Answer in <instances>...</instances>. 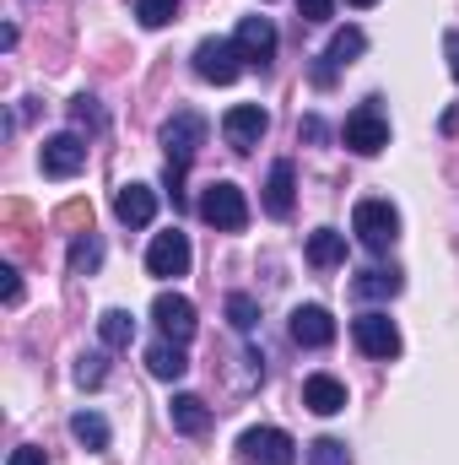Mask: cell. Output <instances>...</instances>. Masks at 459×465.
Returning <instances> with one entry per match:
<instances>
[{"instance_id":"4fadbf2b","label":"cell","mask_w":459,"mask_h":465,"mask_svg":"<svg viewBox=\"0 0 459 465\" xmlns=\"http://www.w3.org/2000/svg\"><path fill=\"white\" fill-rule=\"evenodd\" d=\"M292 201H298V168L281 157V163H270V179H265V212L276 223H287L292 217Z\"/></svg>"},{"instance_id":"3957f363","label":"cell","mask_w":459,"mask_h":465,"mask_svg":"<svg viewBox=\"0 0 459 465\" xmlns=\"http://www.w3.org/2000/svg\"><path fill=\"white\" fill-rule=\"evenodd\" d=\"M341 141L356 157H378V152L389 146V119H384V109H378V104H356L341 124Z\"/></svg>"},{"instance_id":"30bf717a","label":"cell","mask_w":459,"mask_h":465,"mask_svg":"<svg viewBox=\"0 0 459 465\" xmlns=\"http://www.w3.org/2000/svg\"><path fill=\"white\" fill-rule=\"evenodd\" d=\"M146 271H151V276H162V282L184 276V271H190V238H184L179 228L157 232V238H151V249H146Z\"/></svg>"},{"instance_id":"44dd1931","label":"cell","mask_w":459,"mask_h":465,"mask_svg":"<svg viewBox=\"0 0 459 465\" xmlns=\"http://www.w3.org/2000/svg\"><path fill=\"white\" fill-rule=\"evenodd\" d=\"M98 341H103V347H130V341H135V320H130V314H124V309H109V314H103V320H98Z\"/></svg>"},{"instance_id":"1f68e13d","label":"cell","mask_w":459,"mask_h":465,"mask_svg":"<svg viewBox=\"0 0 459 465\" xmlns=\"http://www.w3.org/2000/svg\"><path fill=\"white\" fill-rule=\"evenodd\" d=\"M0 276H5V303H22V276H16V271H11V265H5V271H0Z\"/></svg>"},{"instance_id":"ffe728a7","label":"cell","mask_w":459,"mask_h":465,"mask_svg":"<svg viewBox=\"0 0 459 465\" xmlns=\"http://www.w3.org/2000/svg\"><path fill=\"white\" fill-rule=\"evenodd\" d=\"M71 433H76V444H87L93 455L109 450V422H103L98 411H76V417H71Z\"/></svg>"},{"instance_id":"5bb4252c","label":"cell","mask_w":459,"mask_h":465,"mask_svg":"<svg viewBox=\"0 0 459 465\" xmlns=\"http://www.w3.org/2000/svg\"><path fill=\"white\" fill-rule=\"evenodd\" d=\"M114 217L124 228H151V217H157V190H151V184H124L114 195Z\"/></svg>"},{"instance_id":"8fae6325","label":"cell","mask_w":459,"mask_h":465,"mask_svg":"<svg viewBox=\"0 0 459 465\" xmlns=\"http://www.w3.org/2000/svg\"><path fill=\"white\" fill-rule=\"evenodd\" d=\"M265 130H270V114H265L259 104H238V109L222 114V135H228L232 152H254Z\"/></svg>"},{"instance_id":"e0dca14e","label":"cell","mask_w":459,"mask_h":465,"mask_svg":"<svg viewBox=\"0 0 459 465\" xmlns=\"http://www.w3.org/2000/svg\"><path fill=\"white\" fill-rule=\"evenodd\" d=\"M168 417H173V428H179V433H190V439H200V433L211 428V406H206L200 395H173Z\"/></svg>"},{"instance_id":"83f0119b","label":"cell","mask_w":459,"mask_h":465,"mask_svg":"<svg viewBox=\"0 0 459 465\" xmlns=\"http://www.w3.org/2000/svg\"><path fill=\"white\" fill-rule=\"evenodd\" d=\"M308 460L314 465H351V455H346L341 439H314V444H308Z\"/></svg>"},{"instance_id":"7c38bea8","label":"cell","mask_w":459,"mask_h":465,"mask_svg":"<svg viewBox=\"0 0 459 465\" xmlns=\"http://www.w3.org/2000/svg\"><path fill=\"white\" fill-rule=\"evenodd\" d=\"M292 341L298 347H308V351H319V347H330L336 341V320H330V309H319V303H303L298 314H292Z\"/></svg>"},{"instance_id":"4dcf8cb0","label":"cell","mask_w":459,"mask_h":465,"mask_svg":"<svg viewBox=\"0 0 459 465\" xmlns=\"http://www.w3.org/2000/svg\"><path fill=\"white\" fill-rule=\"evenodd\" d=\"M5 465H49V455L44 450H33V444H22V450H11V460Z\"/></svg>"},{"instance_id":"7402d4cb","label":"cell","mask_w":459,"mask_h":465,"mask_svg":"<svg viewBox=\"0 0 459 465\" xmlns=\"http://www.w3.org/2000/svg\"><path fill=\"white\" fill-rule=\"evenodd\" d=\"M351 292H356V298H395V292H400V271H362V276L351 282Z\"/></svg>"},{"instance_id":"d6a6232c","label":"cell","mask_w":459,"mask_h":465,"mask_svg":"<svg viewBox=\"0 0 459 465\" xmlns=\"http://www.w3.org/2000/svg\"><path fill=\"white\" fill-rule=\"evenodd\" d=\"M444 54H449V71H454V82H459V33L444 38Z\"/></svg>"},{"instance_id":"cb8c5ba5","label":"cell","mask_w":459,"mask_h":465,"mask_svg":"<svg viewBox=\"0 0 459 465\" xmlns=\"http://www.w3.org/2000/svg\"><path fill=\"white\" fill-rule=\"evenodd\" d=\"M98 260H103V243H98L93 232H82V238L71 243V271L87 276V271H98Z\"/></svg>"},{"instance_id":"ac0fdd59","label":"cell","mask_w":459,"mask_h":465,"mask_svg":"<svg viewBox=\"0 0 459 465\" xmlns=\"http://www.w3.org/2000/svg\"><path fill=\"white\" fill-rule=\"evenodd\" d=\"M146 368H151L157 379H184V373H190L184 341H168V336H162V341H151V347H146Z\"/></svg>"},{"instance_id":"ba28073f","label":"cell","mask_w":459,"mask_h":465,"mask_svg":"<svg viewBox=\"0 0 459 465\" xmlns=\"http://www.w3.org/2000/svg\"><path fill=\"white\" fill-rule=\"evenodd\" d=\"M351 341L367 351V357H395V351H400V331H395V320H389V314L367 309V314H356V320H351Z\"/></svg>"},{"instance_id":"9a60e30c","label":"cell","mask_w":459,"mask_h":465,"mask_svg":"<svg viewBox=\"0 0 459 465\" xmlns=\"http://www.w3.org/2000/svg\"><path fill=\"white\" fill-rule=\"evenodd\" d=\"M303 406L314 417H336V411H346V384L336 373H308L303 379Z\"/></svg>"},{"instance_id":"836d02e7","label":"cell","mask_w":459,"mask_h":465,"mask_svg":"<svg viewBox=\"0 0 459 465\" xmlns=\"http://www.w3.org/2000/svg\"><path fill=\"white\" fill-rule=\"evenodd\" d=\"M351 5H356V11H367V5H378V0H351Z\"/></svg>"},{"instance_id":"8992f818","label":"cell","mask_w":459,"mask_h":465,"mask_svg":"<svg viewBox=\"0 0 459 465\" xmlns=\"http://www.w3.org/2000/svg\"><path fill=\"white\" fill-rule=\"evenodd\" d=\"M38 163H44V179H76V173L87 168V141H82L76 130H60V135L44 141Z\"/></svg>"},{"instance_id":"7a4b0ae2","label":"cell","mask_w":459,"mask_h":465,"mask_svg":"<svg viewBox=\"0 0 459 465\" xmlns=\"http://www.w3.org/2000/svg\"><path fill=\"white\" fill-rule=\"evenodd\" d=\"M200 217L217 232H243L249 228V201H243V190H238L232 179H217V184H206V195H200Z\"/></svg>"},{"instance_id":"f1b7e54d","label":"cell","mask_w":459,"mask_h":465,"mask_svg":"<svg viewBox=\"0 0 459 465\" xmlns=\"http://www.w3.org/2000/svg\"><path fill=\"white\" fill-rule=\"evenodd\" d=\"M71 114H76V124L103 130V109H98V98H76V104H71Z\"/></svg>"},{"instance_id":"d6986e66","label":"cell","mask_w":459,"mask_h":465,"mask_svg":"<svg viewBox=\"0 0 459 465\" xmlns=\"http://www.w3.org/2000/svg\"><path fill=\"white\" fill-rule=\"evenodd\" d=\"M341 260H346V232H336V228L308 232V265H314V271H330V265H341Z\"/></svg>"},{"instance_id":"d4e9b609","label":"cell","mask_w":459,"mask_h":465,"mask_svg":"<svg viewBox=\"0 0 459 465\" xmlns=\"http://www.w3.org/2000/svg\"><path fill=\"white\" fill-rule=\"evenodd\" d=\"M103 379H109V362H103V351H82V357H76V384H82V390H98Z\"/></svg>"},{"instance_id":"2e32d148","label":"cell","mask_w":459,"mask_h":465,"mask_svg":"<svg viewBox=\"0 0 459 465\" xmlns=\"http://www.w3.org/2000/svg\"><path fill=\"white\" fill-rule=\"evenodd\" d=\"M232 44L243 49V60H270L276 54V27H270V16H243L238 22V33H232Z\"/></svg>"},{"instance_id":"9c48e42d","label":"cell","mask_w":459,"mask_h":465,"mask_svg":"<svg viewBox=\"0 0 459 465\" xmlns=\"http://www.w3.org/2000/svg\"><path fill=\"white\" fill-rule=\"evenodd\" d=\"M151 320H157V331L168 336V341H190L195 336V303L184 298V292H157V303H151Z\"/></svg>"},{"instance_id":"603a6c76","label":"cell","mask_w":459,"mask_h":465,"mask_svg":"<svg viewBox=\"0 0 459 465\" xmlns=\"http://www.w3.org/2000/svg\"><path fill=\"white\" fill-rule=\"evenodd\" d=\"M362 49H367V33H362V27H341V33L330 38V54H325V60H330V65H351Z\"/></svg>"},{"instance_id":"484cf974","label":"cell","mask_w":459,"mask_h":465,"mask_svg":"<svg viewBox=\"0 0 459 465\" xmlns=\"http://www.w3.org/2000/svg\"><path fill=\"white\" fill-rule=\"evenodd\" d=\"M135 16L141 27H168L179 16V0H135Z\"/></svg>"},{"instance_id":"52a82bcc","label":"cell","mask_w":459,"mask_h":465,"mask_svg":"<svg viewBox=\"0 0 459 465\" xmlns=\"http://www.w3.org/2000/svg\"><path fill=\"white\" fill-rule=\"evenodd\" d=\"M200 141H206V119L200 114H173L162 124V146H168V168H190V157L200 152Z\"/></svg>"},{"instance_id":"4316f807","label":"cell","mask_w":459,"mask_h":465,"mask_svg":"<svg viewBox=\"0 0 459 465\" xmlns=\"http://www.w3.org/2000/svg\"><path fill=\"white\" fill-rule=\"evenodd\" d=\"M228 320H232V331H254L259 309H254V298H249V292H232V298H228Z\"/></svg>"},{"instance_id":"277c9868","label":"cell","mask_w":459,"mask_h":465,"mask_svg":"<svg viewBox=\"0 0 459 465\" xmlns=\"http://www.w3.org/2000/svg\"><path fill=\"white\" fill-rule=\"evenodd\" d=\"M195 76L200 82H217V87L238 82L243 76V49L232 38H200L195 44Z\"/></svg>"},{"instance_id":"6da1fadb","label":"cell","mask_w":459,"mask_h":465,"mask_svg":"<svg viewBox=\"0 0 459 465\" xmlns=\"http://www.w3.org/2000/svg\"><path fill=\"white\" fill-rule=\"evenodd\" d=\"M351 232L362 238V249L384 254V249H395V238H400V212H395L389 201L367 195V201H356V212H351Z\"/></svg>"},{"instance_id":"5b68a950","label":"cell","mask_w":459,"mask_h":465,"mask_svg":"<svg viewBox=\"0 0 459 465\" xmlns=\"http://www.w3.org/2000/svg\"><path fill=\"white\" fill-rule=\"evenodd\" d=\"M238 460L243 465H298V444L281 428H249L238 439Z\"/></svg>"},{"instance_id":"f546056e","label":"cell","mask_w":459,"mask_h":465,"mask_svg":"<svg viewBox=\"0 0 459 465\" xmlns=\"http://www.w3.org/2000/svg\"><path fill=\"white\" fill-rule=\"evenodd\" d=\"M298 11H303V22H330L336 0H298Z\"/></svg>"}]
</instances>
